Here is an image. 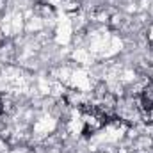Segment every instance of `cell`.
I'll list each match as a JSON object with an SVG mask.
<instances>
[{
  "instance_id": "52a82bcc",
  "label": "cell",
  "mask_w": 153,
  "mask_h": 153,
  "mask_svg": "<svg viewBox=\"0 0 153 153\" xmlns=\"http://www.w3.org/2000/svg\"><path fill=\"white\" fill-rule=\"evenodd\" d=\"M68 2H70V0H68Z\"/></svg>"
},
{
  "instance_id": "8992f818",
  "label": "cell",
  "mask_w": 153,
  "mask_h": 153,
  "mask_svg": "<svg viewBox=\"0 0 153 153\" xmlns=\"http://www.w3.org/2000/svg\"><path fill=\"white\" fill-rule=\"evenodd\" d=\"M100 153H103V152H100Z\"/></svg>"
},
{
  "instance_id": "5b68a950",
  "label": "cell",
  "mask_w": 153,
  "mask_h": 153,
  "mask_svg": "<svg viewBox=\"0 0 153 153\" xmlns=\"http://www.w3.org/2000/svg\"><path fill=\"white\" fill-rule=\"evenodd\" d=\"M4 41H5V39H4V34H2V30H0V45H2Z\"/></svg>"
},
{
  "instance_id": "3957f363",
  "label": "cell",
  "mask_w": 153,
  "mask_h": 153,
  "mask_svg": "<svg viewBox=\"0 0 153 153\" xmlns=\"http://www.w3.org/2000/svg\"><path fill=\"white\" fill-rule=\"evenodd\" d=\"M146 39H148V45L153 46V22L150 23V27H148V30H146Z\"/></svg>"
},
{
  "instance_id": "277c9868",
  "label": "cell",
  "mask_w": 153,
  "mask_h": 153,
  "mask_svg": "<svg viewBox=\"0 0 153 153\" xmlns=\"http://www.w3.org/2000/svg\"><path fill=\"white\" fill-rule=\"evenodd\" d=\"M4 114V102H2V98H0V116Z\"/></svg>"
},
{
  "instance_id": "6da1fadb",
  "label": "cell",
  "mask_w": 153,
  "mask_h": 153,
  "mask_svg": "<svg viewBox=\"0 0 153 153\" xmlns=\"http://www.w3.org/2000/svg\"><path fill=\"white\" fill-rule=\"evenodd\" d=\"M112 117L100 105H84L82 107V132L85 137L102 130Z\"/></svg>"
},
{
  "instance_id": "7a4b0ae2",
  "label": "cell",
  "mask_w": 153,
  "mask_h": 153,
  "mask_svg": "<svg viewBox=\"0 0 153 153\" xmlns=\"http://www.w3.org/2000/svg\"><path fill=\"white\" fill-rule=\"evenodd\" d=\"M153 109V82H148L139 96V111H152Z\"/></svg>"
}]
</instances>
